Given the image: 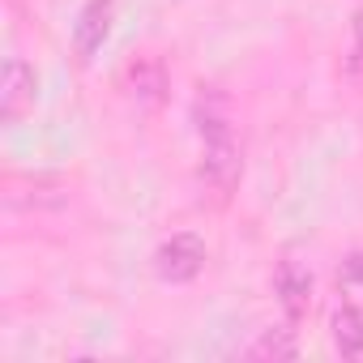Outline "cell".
I'll return each instance as SVG.
<instances>
[{"instance_id": "7", "label": "cell", "mask_w": 363, "mask_h": 363, "mask_svg": "<svg viewBox=\"0 0 363 363\" xmlns=\"http://www.w3.org/2000/svg\"><path fill=\"white\" fill-rule=\"evenodd\" d=\"M193 124L206 137H223V133H235V103L223 86H201L197 103H193Z\"/></svg>"}, {"instance_id": "5", "label": "cell", "mask_w": 363, "mask_h": 363, "mask_svg": "<svg viewBox=\"0 0 363 363\" xmlns=\"http://www.w3.org/2000/svg\"><path fill=\"white\" fill-rule=\"evenodd\" d=\"M35 94H39L35 69H30L22 56H9V60H5V77H0V120H5V124H18V120L35 107Z\"/></svg>"}, {"instance_id": "8", "label": "cell", "mask_w": 363, "mask_h": 363, "mask_svg": "<svg viewBox=\"0 0 363 363\" xmlns=\"http://www.w3.org/2000/svg\"><path fill=\"white\" fill-rule=\"evenodd\" d=\"M329 329H333V346H337L342 359H363V308L342 303L333 312V325Z\"/></svg>"}, {"instance_id": "1", "label": "cell", "mask_w": 363, "mask_h": 363, "mask_svg": "<svg viewBox=\"0 0 363 363\" xmlns=\"http://www.w3.org/2000/svg\"><path fill=\"white\" fill-rule=\"evenodd\" d=\"M244 179V150L235 141V133L223 137H206L201 141V158H197V189L201 197H210L214 206H227Z\"/></svg>"}, {"instance_id": "6", "label": "cell", "mask_w": 363, "mask_h": 363, "mask_svg": "<svg viewBox=\"0 0 363 363\" xmlns=\"http://www.w3.org/2000/svg\"><path fill=\"white\" fill-rule=\"evenodd\" d=\"M111 22H116V0H86V9L73 22V52H77L82 65H90L103 52V43L111 35Z\"/></svg>"}, {"instance_id": "9", "label": "cell", "mask_w": 363, "mask_h": 363, "mask_svg": "<svg viewBox=\"0 0 363 363\" xmlns=\"http://www.w3.org/2000/svg\"><path fill=\"white\" fill-rule=\"evenodd\" d=\"M295 329H291V320L286 325H278V329H261L240 354L244 359H295Z\"/></svg>"}, {"instance_id": "11", "label": "cell", "mask_w": 363, "mask_h": 363, "mask_svg": "<svg viewBox=\"0 0 363 363\" xmlns=\"http://www.w3.org/2000/svg\"><path fill=\"white\" fill-rule=\"evenodd\" d=\"M350 30H354V52H350V65L363 73V9L354 13V22H350Z\"/></svg>"}, {"instance_id": "2", "label": "cell", "mask_w": 363, "mask_h": 363, "mask_svg": "<svg viewBox=\"0 0 363 363\" xmlns=\"http://www.w3.org/2000/svg\"><path fill=\"white\" fill-rule=\"evenodd\" d=\"M201 269H206V244H201V235H193V231H175V235L162 240L158 252H154V274H158L162 282H171V286L193 282Z\"/></svg>"}, {"instance_id": "10", "label": "cell", "mask_w": 363, "mask_h": 363, "mask_svg": "<svg viewBox=\"0 0 363 363\" xmlns=\"http://www.w3.org/2000/svg\"><path fill=\"white\" fill-rule=\"evenodd\" d=\"M337 291H342V303L363 308V252H346L342 257V265H337Z\"/></svg>"}, {"instance_id": "4", "label": "cell", "mask_w": 363, "mask_h": 363, "mask_svg": "<svg viewBox=\"0 0 363 363\" xmlns=\"http://www.w3.org/2000/svg\"><path fill=\"white\" fill-rule=\"evenodd\" d=\"M312 286H316L312 282V269L295 252H286L278 261V269H274V295H278V308H282V316L291 325H299L312 312Z\"/></svg>"}, {"instance_id": "3", "label": "cell", "mask_w": 363, "mask_h": 363, "mask_svg": "<svg viewBox=\"0 0 363 363\" xmlns=\"http://www.w3.org/2000/svg\"><path fill=\"white\" fill-rule=\"evenodd\" d=\"M120 86H124V94L141 111H158L167 103V90H171V77H167L162 56H150V52L145 56H133L124 65V73H120Z\"/></svg>"}]
</instances>
